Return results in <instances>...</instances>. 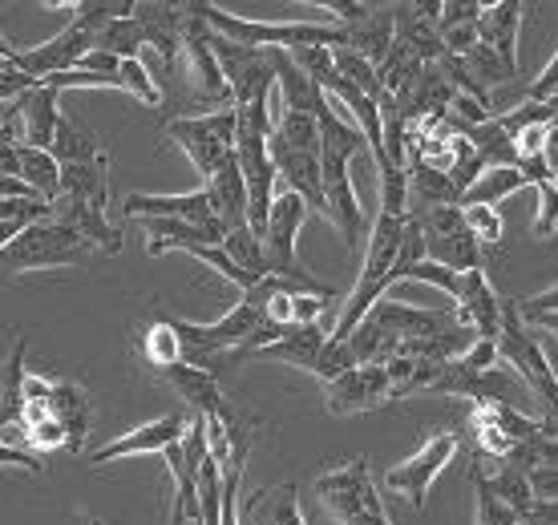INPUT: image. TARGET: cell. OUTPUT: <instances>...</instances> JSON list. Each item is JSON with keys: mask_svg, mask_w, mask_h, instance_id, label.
Instances as JSON below:
<instances>
[{"mask_svg": "<svg viewBox=\"0 0 558 525\" xmlns=\"http://www.w3.org/2000/svg\"><path fill=\"white\" fill-rule=\"evenodd\" d=\"M377 179H380V210L373 231H368V251H364L356 288L340 304L336 328L328 335L336 344H344L361 328L364 316L389 295L392 283H401V243H405V227H409V182H405V170H392L389 162L377 167Z\"/></svg>", "mask_w": 558, "mask_h": 525, "instance_id": "6da1fadb", "label": "cell"}, {"mask_svg": "<svg viewBox=\"0 0 558 525\" xmlns=\"http://www.w3.org/2000/svg\"><path fill=\"white\" fill-rule=\"evenodd\" d=\"M368 146L356 125H349L340 113L324 101L320 106V179H324V207H328V222H332L344 247L356 251L364 239V210L356 198V186L349 179L352 158H361Z\"/></svg>", "mask_w": 558, "mask_h": 525, "instance_id": "7a4b0ae2", "label": "cell"}, {"mask_svg": "<svg viewBox=\"0 0 558 525\" xmlns=\"http://www.w3.org/2000/svg\"><path fill=\"white\" fill-rule=\"evenodd\" d=\"M320 106L316 110L283 106L276 113V125H271L267 154H271V167H276L279 179H288V191L300 194L307 203V210H320L324 219H328L324 179H320Z\"/></svg>", "mask_w": 558, "mask_h": 525, "instance_id": "3957f363", "label": "cell"}, {"mask_svg": "<svg viewBox=\"0 0 558 525\" xmlns=\"http://www.w3.org/2000/svg\"><path fill=\"white\" fill-rule=\"evenodd\" d=\"M461 328L453 312H437V307H413L397 304V300H380L356 332L344 340L352 347L356 364H389L397 347L409 340H425V335H446Z\"/></svg>", "mask_w": 558, "mask_h": 525, "instance_id": "277c9868", "label": "cell"}, {"mask_svg": "<svg viewBox=\"0 0 558 525\" xmlns=\"http://www.w3.org/2000/svg\"><path fill=\"white\" fill-rule=\"evenodd\" d=\"M203 16L210 28L235 45L247 49H283V53H300V49H344V33L340 25H320V21H252V16H235L203 0Z\"/></svg>", "mask_w": 558, "mask_h": 525, "instance_id": "5b68a950", "label": "cell"}, {"mask_svg": "<svg viewBox=\"0 0 558 525\" xmlns=\"http://www.w3.org/2000/svg\"><path fill=\"white\" fill-rule=\"evenodd\" d=\"M174 332H179L182 359L186 364H198V368H210L215 359H223L227 352H239L255 332L267 328V307L252 304V300H239L223 319L215 323H186V319H170Z\"/></svg>", "mask_w": 558, "mask_h": 525, "instance_id": "8992f818", "label": "cell"}, {"mask_svg": "<svg viewBox=\"0 0 558 525\" xmlns=\"http://www.w3.org/2000/svg\"><path fill=\"white\" fill-rule=\"evenodd\" d=\"M85 247L89 243L77 231L49 215L25 227L9 247H0V276H21V271H41V267H77L85 262Z\"/></svg>", "mask_w": 558, "mask_h": 525, "instance_id": "52a82bcc", "label": "cell"}, {"mask_svg": "<svg viewBox=\"0 0 558 525\" xmlns=\"http://www.w3.org/2000/svg\"><path fill=\"white\" fill-rule=\"evenodd\" d=\"M304 219H307V203L295 191L279 194L276 203H271L267 231H264V239H259V243H264V267H267V276L300 283L307 295H324V300H332V291L324 288V283H316V279L304 271V262L295 259V239H300Z\"/></svg>", "mask_w": 558, "mask_h": 525, "instance_id": "ba28073f", "label": "cell"}, {"mask_svg": "<svg viewBox=\"0 0 558 525\" xmlns=\"http://www.w3.org/2000/svg\"><path fill=\"white\" fill-rule=\"evenodd\" d=\"M316 493L344 525H392L377 498V485L368 477V456H352L344 465L316 477Z\"/></svg>", "mask_w": 558, "mask_h": 525, "instance_id": "9c48e42d", "label": "cell"}, {"mask_svg": "<svg viewBox=\"0 0 558 525\" xmlns=\"http://www.w3.org/2000/svg\"><path fill=\"white\" fill-rule=\"evenodd\" d=\"M498 356L514 368L526 388L534 392V401L543 404V413L558 416V373L550 368L546 352L538 347V340H531L526 319L518 316L514 300H502V335H498Z\"/></svg>", "mask_w": 558, "mask_h": 525, "instance_id": "30bf717a", "label": "cell"}, {"mask_svg": "<svg viewBox=\"0 0 558 525\" xmlns=\"http://www.w3.org/2000/svg\"><path fill=\"white\" fill-rule=\"evenodd\" d=\"M409 219L421 227L425 259L449 271H486V251L477 247L470 227L461 219V207H421L409 210Z\"/></svg>", "mask_w": 558, "mask_h": 525, "instance_id": "8fae6325", "label": "cell"}, {"mask_svg": "<svg viewBox=\"0 0 558 525\" xmlns=\"http://www.w3.org/2000/svg\"><path fill=\"white\" fill-rule=\"evenodd\" d=\"M167 134L179 142L198 174L210 182L223 170V162L235 158V106L219 113H203V118H170Z\"/></svg>", "mask_w": 558, "mask_h": 525, "instance_id": "7c38bea8", "label": "cell"}, {"mask_svg": "<svg viewBox=\"0 0 558 525\" xmlns=\"http://www.w3.org/2000/svg\"><path fill=\"white\" fill-rule=\"evenodd\" d=\"M215 57L227 77L231 101L239 106H271V89H279L276 49H247L215 33Z\"/></svg>", "mask_w": 558, "mask_h": 525, "instance_id": "4fadbf2b", "label": "cell"}, {"mask_svg": "<svg viewBox=\"0 0 558 525\" xmlns=\"http://www.w3.org/2000/svg\"><path fill=\"white\" fill-rule=\"evenodd\" d=\"M122 210H126L130 219H182V222H191V227H198L215 247H223V239H227V227H223V219L215 215V207H210L207 186L186 191V194H130Z\"/></svg>", "mask_w": 558, "mask_h": 525, "instance_id": "5bb4252c", "label": "cell"}, {"mask_svg": "<svg viewBox=\"0 0 558 525\" xmlns=\"http://www.w3.org/2000/svg\"><path fill=\"white\" fill-rule=\"evenodd\" d=\"M458 432H433L429 441L421 444L417 453L409 456V461H401V465H392L389 473H385V485H389L392 493H401V498L413 505V510H421L425 505V498H429V485L433 477L446 469L449 461L458 456Z\"/></svg>", "mask_w": 558, "mask_h": 525, "instance_id": "9a60e30c", "label": "cell"}, {"mask_svg": "<svg viewBox=\"0 0 558 525\" xmlns=\"http://www.w3.org/2000/svg\"><path fill=\"white\" fill-rule=\"evenodd\" d=\"M89 53H94V33L73 21L70 28L57 33L53 41L37 45V49H21L13 61V70L28 73V77H37V82H49V77H57V73L77 70Z\"/></svg>", "mask_w": 558, "mask_h": 525, "instance_id": "2e32d148", "label": "cell"}, {"mask_svg": "<svg viewBox=\"0 0 558 525\" xmlns=\"http://www.w3.org/2000/svg\"><path fill=\"white\" fill-rule=\"evenodd\" d=\"M380 404H392L389 373L380 364H361V368L344 373L332 384H324V408L332 416L368 413V408H380Z\"/></svg>", "mask_w": 558, "mask_h": 525, "instance_id": "e0dca14e", "label": "cell"}, {"mask_svg": "<svg viewBox=\"0 0 558 525\" xmlns=\"http://www.w3.org/2000/svg\"><path fill=\"white\" fill-rule=\"evenodd\" d=\"M57 97H61V89H53V85H37L25 97H16L13 106H9V113H4V134H13L9 125L16 122L13 142L33 146V150H49L57 138V125H61Z\"/></svg>", "mask_w": 558, "mask_h": 525, "instance_id": "ac0fdd59", "label": "cell"}, {"mask_svg": "<svg viewBox=\"0 0 558 525\" xmlns=\"http://www.w3.org/2000/svg\"><path fill=\"white\" fill-rule=\"evenodd\" d=\"M340 33H344L349 53H361L380 70V61L389 57L392 37H397V4H364V13L352 16L349 25H340Z\"/></svg>", "mask_w": 558, "mask_h": 525, "instance_id": "d6986e66", "label": "cell"}, {"mask_svg": "<svg viewBox=\"0 0 558 525\" xmlns=\"http://www.w3.org/2000/svg\"><path fill=\"white\" fill-rule=\"evenodd\" d=\"M134 16H138L142 33H146V45L158 49L167 73L182 61V25H186V4H170V0H142L134 4Z\"/></svg>", "mask_w": 558, "mask_h": 525, "instance_id": "ffe728a7", "label": "cell"}, {"mask_svg": "<svg viewBox=\"0 0 558 525\" xmlns=\"http://www.w3.org/2000/svg\"><path fill=\"white\" fill-rule=\"evenodd\" d=\"M158 376H162V380H167V384L182 396V404H186L195 416H203V420H215V416L235 413V408L223 401L219 380H215L207 368H198V364H186V359H179V364H170V368H158Z\"/></svg>", "mask_w": 558, "mask_h": 525, "instance_id": "44dd1931", "label": "cell"}, {"mask_svg": "<svg viewBox=\"0 0 558 525\" xmlns=\"http://www.w3.org/2000/svg\"><path fill=\"white\" fill-rule=\"evenodd\" d=\"M186 425H191V420L182 413L158 416L150 425H142V429L126 432V437L110 441L106 449H98L89 461H94V465H106V461H122V456H134V453H167L170 444H179L182 437H186Z\"/></svg>", "mask_w": 558, "mask_h": 525, "instance_id": "7402d4cb", "label": "cell"}, {"mask_svg": "<svg viewBox=\"0 0 558 525\" xmlns=\"http://www.w3.org/2000/svg\"><path fill=\"white\" fill-rule=\"evenodd\" d=\"M522 4L518 0H498V4H486L482 16H477V41L489 45L494 53L506 61V70L518 77V28H522Z\"/></svg>", "mask_w": 558, "mask_h": 525, "instance_id": "603a6c76", "label": "cell"}, {"mask_svg": "<svg viewBox=\"0 0 558 525\" xmlns=\"http://www.w3.org/2000/svg\"><path fill=\"white\" fill-rule=\"evenodd\" d=\"M53 219L65 222V227L77 231L89 247H101L106 255H118V251H122V231H113L110 222H106V210L89 207V203H82V198L61 194V198L53 203Z\"/></svg>", "mask_w": 558, "mask_h": 525, "instance_id": "cb8c5ba5", "label": "cell"}, {"mask_svg": "<svg viewBox=\"0 0 558 525\" xmlns=\"http://www.w3.org/2000/svg\"><path fill=\"white\" fill-rule=\"evenodd\" d=\"M207 194H210L215 215L223 219L227 235H231V231H243V227H252V219H247V182H243V170H239L235 158L223 162V170L207 182Z\"/></svg>", "mask_w": 558, "mask_h": 525, "instance_id": "d4e9b609", "label": "cell"}, {"mask_svg": "<svg viewBox=\"0 0 558 525\" xmlns=\"http://www.w3.org/2000/svg\"><path fill=\"white\" fill-rule=\"evenodd\" d=\"M324 344H328V332H324L320 323H307V328H292L283 340L267 344L264 352H255V356L279 359V364H292V368H304V373H316Z\"/></svg>", "mask_w": 558, "mask_h": 525, "instance_id": "484cf974", "label": "cell"}, {"mask_svg": "<svg viewBox=\"0 0 558 525\" xmlns=\"http://www.w3.org/2000/svg\"><path fill=\"white\" fill-rule=\"evenodd\" d=\"M106 174H110V158L106 154L89 158V162H77V167H61V194L106 210V203H110V182H106Z\"/></svg>", "mask_w": 558, "mask_h": 525, "instance_id": "4316f807", "label": "cell"}, {"mask_svg": "<svg viewBox=\"0 0 558 525\" xmlns=\"http://www.w3.org/2000/svg\"><path fill=\"white\" fill-rule=\"evenodd\" d=\"M25 335H16L13 340V352L9 359L0 364V429H9V425H21V413H25Z\"/></svg>", "mask_w": 558, "mask_h": 525, "instance_id": "83f0119b", "label": "cell"}, {"mask_svg": "<svg viewBox=\"0 0 558 525\" xmlns=\"http://www.w3.org/2000/svg\"><path fill=\"white\" fill-rule=\"evenodd\" d=\"M458 130L470 138V146L477 150V158H482V167L486 170H498V167L518 170L522 158H518V150H514V138L498 125V118H489V122H482V125H461L458 122Z\"/></svg>", "mask_w": 558, "mask_h": 525, "instance_id": "f1b7e54d", "label": "cell"}, {"mask_svg": "<svg viewBox=\"0 0 558 525\" xmlns=\"http://www.w3.org/2000/svg\"><path fill=\"white\" fill-rule=\"evenodd\" d=\"M49 413L70 429L73 437V449H82L85 432H89V401H85V392L73 380H53L49 388Z\"/></svg>", "mask_w": 558, "mask_h": 525, "instance_id": "f546056e", "label": "cell"}, {"mask_svg": "<svg viewBox=\"0 0 558 525\" xmlns=\"http://www.w3.org/2000/svg\"><path fill=\"white\" fill-rule=\"evenodd\" d=\"M16 158H21V182L33 186L37 198L45 203H57L61 198V167L49 150H33V146H21L16 142Z\"/></svg>", "mask_w": 558, "mask_h": 525, "instance_id": "4dcf8cb0", "label": "cell"}, {"mask_svg": "<svg viewBox=\"0 0 558 525\" xmlns=\"http://www.w3.org/2000/svg\"><path fill=\"white\" fill-rule=\"evenodd\" d=\"M255 525H304V513L295 505V485H276L252 498Z\"/></svg>", "mask_w": 558, "mask_h": 525, "instance_id": "1f68e13d", "label": "cell"}, {"mask_svg": "<svg viewBox=\"0 0 558 525\" xmlns=\"http://www.w3.org/2000/svg\"><path fill=\"white\" fill-rule=\"evenodd\" d=\"M531 182H526V174L514 167H498V170H486L482 179L470 186V194H465V203L470 207H498L502 198H510V194L526 191Z\"/></svg>", "mask_w": 558, "mask_h": 525, "instance_id": "d6a6232c", "label": "cell"}, {"mask_svg": "<svg viewBox=\"0 0 558 525\" xmlns=\"http://www.w3.org/2000/svg\"><path fill=\"white\" fill-rule=\"evenodd\" d=\"M142 45H146V33H142L138 16L110 21L101 33H94V49H101V53H113L118 61H138Z\"/></svg>", "mask_w": 558, "mask_h": 525, "instance_id": "836d02e7", "label": "cell"}, {"mask_svg": "<svg viewBox=\"0 0 558 525\" xmlns=\"http://www.w3.org/2000/svg\"><path fill=\"white\" fill-rule=\"evenodd\" d=\"M470 481H474V493H477L474 525H518V522H522V513H518L514 505H506V501L494 493V485H489V473L482 469V465H474Z\"/></svg>", "mask_w": 558, "mask_h": 525, "instance_id": "e575fe53", "label": "cell"}, {"mask_svg": "<svg viewBox=\"0 0 558 525\" xmlns=\"http://www.w3.org/2000/svg\"><path fill=\"white\" fill-rule=\"evenodd\" d=\"M49 154L57 158V167H77V162H89V158H98L101 146H98V138H89L85 130H77L73 122H65V118H61Z\"/></svg>", "mask_w": 558, "mask_h": 525, "instance_id": "d590c367", "label": "cell"}, {"mask_svg": "<svg viewBox=\"0 0 558 525\" xmlns=\"http://www.w3.org/2000/svg\"><path fill=\"white\" fill-rule=\"evenodd\" d=\"M332 61H336V70H340V77H349L361 94H368L373 101H385V85H380V70L373 65V61H364L361 53H349V49H336L332 53Z\"/></svg>", "mask_w": 558, "mask_h": 525, "instance_id": "8d00e7d4", "label": "cell"}, {"mask_svg": "<svg viewBox=\"0 0 558 525\" xmlns=\"http://www.w3.org/2000/svg\"><path fill=\"white\" fill-rule=\"evenodd\" d=\"M494 485V493L506 501V505H514L518 513H531L538 501H534V489H531V477L526 469H518V465H502V469L489 477Z\"/></svg>", "mask_w": 558, "mask_h": 525, "instance_id": "74e56055", "label": "cell"}, {"mask_svg": "<svg viewBox=\"0 0 558 525\" xmlns=\"http://www.w3.org/2000/svg\"><path fill=\"white\" fill-rule=\"evenodd\" d=\"M223 251L239 262V267H243V271H252L255 279H267L264 243H259V235H255L252 227H243V231H231V235L223 239Z\"/></svg>", "mask_w": 558, "mask_h": 525, "instance_id": "f35d334b", "label": "cell"}, {"mask_svg": "<svg viewBox=\"0 0 558 525\" xmlns=\"http://www.w3.org/2000/svg\"><path fill=\"white\" fill-rule=\"evenodd\" d=\"M461 65L470 70V77H474V82H486V85H506V82H514V73L506 70L502 57L494 53L489 45H482V41H477L474 49H470V53L461 57ZM486 85H482V89H486Z\"/></svg>", "mask_w": 558, "mask_h": 525, "instance_id": "ab89813d", "label": "cell"}, {"mask_svg": "<svg viewBox=\"0 0 558 525\" xmlns=\"http://www.w3.org/2000/svg\"><path fill=\"white\" fill-rule=\"evenodd\" d=\"M142 352L150 359L154 368H170V364H179L182 359V344H179V332H174V323L162 319V323H154L146 340H142Z\"/></svg>", "mask_w": 558, "mask_h": 525, "instance_id": "60d3db41", "label": "cell"}, {"mask_svg": "<svg viewBox=\"0 0 558 525\" xmlns=\"http://www.w3.org/2000/svg\"><path fill=\"white\" fill-rule=\"evenodd\" d=\"M461 219L470 227V235L477 239V247L489 251L502 243V215L494 207H470V203H461Z\"/></svg>", "mask_w": 558, "mask_h": 525, "instance_id": "b9f144b4", "label": "cell"}, {"mask_svg": "<svg viewBox=\"0 0 558 525\" xmlns=\"http://www.w3.org/2000/svg\"><path fill=\"white\" fill-rule=\"evenodd\" d=\"M352 368H361V364H356V356H352V347L328 340V344H324V352H320V364H316V376H320L324 384H332V380H340V376L352 373Z\"/></svg>", "mask_w": 558, "mask_h": 525, "instance_id": "7bdbcfd3", "label": "cell"}, {"mask_svg": "<svg viewBox=\"0 0 558 525\" xmlns=\"http://www.w3.org/2000/svg\"><path fill=\"white\" fill-rule=\"evenodd\" d=\"M28 441H33V449H41V453H49V449H73L70 429L57 416H45L37 425H28Z\"/></svg>", "mask_w": 558, "mask_h": 525, "instance_id": "ee69618b", "label": "cell"}, {"mask_svg": "<svg viewBox=\"0 0 558 525\" xmlns=\"http://www.w3.org/2000/svg\"><path fill=\"white\" fill-rule=\"evenodd\" d=\"M122 82H126V94H134L142 101V106H158L162 101V94H158V85L150 82V73H146V65L142 61H122Z\"/></svg>", "mask_w": 558, "mask_h": 525, "instance_id": "f6af8a7d", "label": "cell"}, {"mask_svg": "<svg viewBox=\"0 0 558 525\" xmlns=\"http://www.w3.org/2000/svg\"><path fill=\"white\" fill-rule=\"evenodd\" d=\"M538 191V219H534V235L546 239V235H555L558 231V186L555 179H546L534 186Z\"/></svg>", "mask_w": 558, "mask_h": 525, "instance_id": "bcb514c9", "label": "cell"}, {"mask_svg": "<svg viewBox=\"0 0 558 525\" xmlns=\"http://www.w3.org/2000/svg\"><path fill=\"white\" fill-rule=\"evenodd\" d=\"M482 9H486V4H474V0H465V4L449 0V4H441V16H437V37H446L449 28L474 25L477 16H482Z\"/></svg>", "mask_w": 558, "mask_h": 525, "instance_id": "7dc6e473", "label": "cell"}, {"mask_svg": "<svg viewBox=\"0 0 558 525\" xmlns=\"http://www.w3.org/2000/svg\"><path fill=\"white\" fill-rule=\"evenodd\" d=\"M514 304H518V316L526 319V323L538 316H558V283L538 291V295H531V300H514Z\"/></svg>", "mask_w": 558, "mask_h": 525, "instance_id": "c3c4849f", "label": "cell"}, {"mask_svg": "<svg viewBox=\"0 0 558 525\" xmlns=\"http://www.w3.org/2000/svg\"><path fill=\"white\" fill-rule=\"evenodd\" d=\"M37 77H28V73H21V70H9V73H0V101H9L13 106L16 97H25L28 89H37Z\"/></svg>", "mask_w": 558, "mask_h": 525, "instance_id": "681fc988", "label": "cell"}, {"mask_svg": "<svg viewBox=\"0 0 558 525\" xmlns=\"http://www.w3.org/2000/svg\"><path fill=\"white\" fill-rule=\"evenodd\" d=\"M550 97H558V53L550 57V65H546V70L531 82L526 101H550Z\"/></svg>", "mask_w": 558, "mask_h": 525, "instance_id": "f907efd6", "label": "cell"}, {"mask_svg": "<svg viewBox=\"0 0 558 525\" xmlns=\"http://www.w3.org/2000/svg\"><path fill=\"white\" fill-rule=\"evenodd\" d=\"M531 489L534 501H558V469H531Z\"/></svg>", "mask_w": 558, "mask_h": 525, "instance_id": "816d5d0a", "label": "cell"}, {"mask_svg": "<svg viewBox=\"0 0 558 525\" xmlns=\"http://www.w3.org/2000/svg\"><path fill=\"white\" fill-rule=\"evenodd\" d=\"M0 465H16V469H28V473H41V461L33 453H21V449H13V444L0 441Z\"/></svg>", "mask_w": 558, "mask_h": 525, "instance_id": "f5cc1de1", "label": "cell"}, {"mask_svg": "<svg viewBox=\"0 0 558 525\" xmlns=\"http://www.w3.org/2000/svg\"><path fill=\"white\" fill-rule=\"evenodd\" d=\"M518 525H558V501H538L531 513H522Z\"/></svg>", "mask_w": 558, "mask_h": 525, "instance_id": "db71d44e", "label": "cell"}, {"mask_svg": "<svg viewBox=\"0 0 558 525\" xmlns=\"http://www.w3.org/2000/svg\"><path fill=\"white\" fill-rule=\"evenodd\" d=\"M0 174L4 179H21V158H16L13 138H0Z\"/></svg>", "mask_w": 558, "mask_h": 525, "instance_id": "11a10c76", "label": "cell"}, {"mask_svg": "<svg viewBox=\"0 0 558 525\" xmlns=\"http://www.w3.org/2000/svg\"><path fill=\"white\" fill-rule=\"evenodd\" d=\"M21 231H25V222H0V247H9Z\"/></svg>", "mask_w": 558, "mask_h": 525, "instance_id": "9f6ffc18", "label": "cell"}, {"mask_svg": "<svg viewBox=\"0 0 558 525\" xmlns=\"http://www.w3.org/2000/svg\"><path fill=\"white\" fill-rule=\"evenodd\" d=\"M531 323H538V328H546L550 335H558V316H538V319H531Z\"/></svg>", "mask_w": 558, "mask_h": 525, "instance_id": "6f0895ef", "label": "cell"}, {"mask_svg": "<svg viewBox=\"0 0 558 525\" xmlns=\"http://www.w3.org/2000/svg\"><path fill=\"white\" fill-rule=\"evenodd\" d=\"M16 53H21V49H13V45H9L4 37H0V57H9V61H16Z\"/></svg>", "mask_w": 558, "mask_h": 525, "instance_id": "680465c9", "label": "cell"}, {"mask_svg": "<svg viewBox=\"0 0 558 525\" xmlns=\"http://www.w3.org/2000/svg\"><path fill=\"white\" fill-rule=\"evenodd\" d=\"M13 70V61H9V57H0V73H9Z\"/></svg>", "mask_w": 558, "mask_h": 525, "instance_id": "91938a15", "label": "cell"}, {"mask_svg": "<svg viewBox=\"0 0 558 525\" xmlns=\"http://www.w3.org/2000/svg\"><path fill=\"white\" fill-rule=\"evenodd\" d=\"M555 186H558V174H555Z\"/></svg>", "mask_w": 558, "mask_h": 525, "instance_id": "94428289", "label": "cell"}, {"mask_svg": "<svg viewBox=\"0 0 558 525\" xmlns=\"http://www.w3.org/2000/svg\"><path fill=\"white\" fill-rule=\"evenodd\" d=\"M89 525H101V522H89Z\"/></svg>", "mask_w": 558, "mask_h": 525, "instance_id": "6125c7cd", "label": "cell"}]
</instances>
